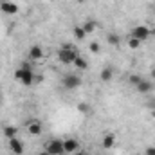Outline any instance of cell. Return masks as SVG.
<instances>
[{
	"mask_svg": "<svg viewBox=\"0 0 155 155\" xmlns=\"http://www.w3.org/2000/svg\"><path fill=\"white\" fill-rule=\"evenodd\" d=\"M15 79H16L18 83H22V85H25V87L33 85V83H35V72H33V67H31L27 61L22 63V65L15 71Z\"/></svg>",
	"mask_w": 155,
	"mask_h": 155,
	"instance_id": "6da1fadb",
	"label": "cell"
},
{
	"mask_svg": "<svg viewBox=\"0 0 155 155\" xmlns=\"http://www.w3.org/2000/svg\"><path fill=\"white\" fill-rule=\"evenodd\" d=\"M78 56H79V51L76 49V45H72V43H63L58 49V60L61 63H65V65L74 63V60H76Z\"/></svg>",
	"mask_w": 155,
	"mask_h": 155,
	"instance_id": "7a4b0ae2",
	"label": "cell"
},
{
	"mask_svg": "<svg viewBox=\"0 0 155 155\" xmlns=\"http://www.w3.org/2000/svg\"><path fill=\"white\" fill-rule=\"evenodd\" d=\"M130 36H134V38H137L139 41H146V40L152 36V29L148 27V25H135L134 29H132V33H130Z\"/></svg>",
	"mask_w": 155,
	"mask_h": 155,
	"instance_id": "3957f363",
	"label": "cell"
},
{
	"mask_svg": "<svg viewBox=\"0 0 155 155\" xmlns=\"http://www.w3.org/2000/svg\"><path fill=\"white\" fill-rule=\"evenodd\" d=\"M61 85L65 90H76L78 87H81V78L78 74H67L61 79Z\"/></svg>",
	"mask_w": 155,
	"mask_h": 155,
	"instance_id": "277c9868",
	"label": "cell"
},
{
	"mask_svg": "<svg viewBox=\"0 0 155 155\" xmlns=\"http://www.w3.org/2000/svg\"><path fill=\"white\" fill-rule=\"evenodd\" d=\"M45 150L51 155H61L63 153V139H51L45 144Z\"/></svg>",
	"mask_w": 155,
	"mask_h": 155,
	"instance_id": "5b68a950",
	"label": "cell"
},
{
	"mask_svg": "<svg viewBox=\"0 0 155 155\" xmlns=\"http://www.w3.org/2000/svg\"><path fill=\"white\" fill-rule=\"evenodd\" d=\"M79 150V141L74 139V137H67L63 139V153H76Z\"/></svg>",
	"mask_w": 155,
	"mask_h": 155,
	"instance_id": "8992f818",
	"label": "cell"
},
{
	"mask_svg": "<svg viewBox=\"0 0 155 155\" xmlns=\"http://www.w3.org/2000/svg\"><path fill=\"white\" fill-rule=\"evenodd\" d=\"M27 132H29L31 135H41L43 126H41V123H40L38 119H31V121L27 123Z\"/></svg>",
	"mask_w": 155,
	"mask_h": 155,
	"instance_id": "52a82bcc",
	"label": "cell"
},
{
	"mask_svg": "<svg viewBox=\"0 0 155 155\" xmlns=\"http://www.w3.org/2000/svg\"><path fill=\"white\" fill-rule=\"evenodd\" d=\"M152 88H153V85H152V81L146 79V78H141V81L135 85V90H137L139 94H148Z\"/></svg>",
	"mask_w": 155,
	"mask_h": 155,
	"instance_id": "ba28073f",
	"label": "cell"
},
{
	"mask_svg": "<svg viewBox=\"0 0 155 155\" xmlns=\"http://www.w3.org/2000/svg\"><path fill=\"white\" fill-rule=\"evenodd\" d=\"M9 150H11L15 155H22V153H24V143H22L18 137L9 139Z\"/></svg>",
	"mask_w": 155,
	"mask_h": 155,
	"instance_id": "9c48e42d",
	"label": "cell"
},
{
	"mask_svg": "<svg viewBox=\"0 0 155 155\" xmlns=\"http://www.w3.org/2000/svg\"><path fill=\"white\" fill-rule=\"evenodd\" d=\"M0 9H2L5 15H16V13H18V5H16L15 2H9V0L2 2V4H0Z\"/></svg>",
	"mask_w": 155,
	"mask_h": 155,
	"instance_id": "30bf717a",
	"label": "cell"
},
{
	"mask_svg": "<svg viewBox=\"0 0 155 155\" xmlns=\"http://www.w3.org/2000/svg\"><path fill=\"white\" fill-rule=\"evenodd\" d=\"M43 58V51H41V47L40 45H33L31 49H29V60H33V61H40Z\"/></svg>",
	"mask_w": 155,
	"mask_h": 155,
	"instance_id": "8fae6325",
	"label": "cell"
},
{
	"mask_svg": "<svg viewBox=\"0 0 155 155\" xmlns=\"http://www.w3.org/2000/svg\"><path fill=\"white\" fill-rule=\"evenodd\" d=\"M83 29H85V33L87 35H92L96 29H97V24H96V20H92V18H88V20H85V24L81 25Z\"/></svg>",
	"mask_w": 155,
	"mask_h": 155,
	"instance_id": "7c38bea8",
	"label": "cell"
},
{
	"mask_svg": "<svg viewBox=\"0 0 155 155\" xmlns=\"http://www.w3.org/2000/svg\"><path fill=\"white\" fill-rule=\"evenodd\" d=\"M4 135H5L7 139H15V137L18 135V128L13 126V124H5V126H4Z\"/></svg>",
	"mask_w": 155,
	"mask_h": 155,
	"instance_id": "4fadbf2b",
	"label": "cell"
},
{
	"mask_svg": "<svg viewBox=\"0 0 155 155\" xmlns=\"http://www.w3.org/2000/svg\"><path fill=\"white\" fill-rule=\"evenodd\" d=\"M114 144H116V135H114V134H107V135L103 137V148H105V150H110Z\"/></svg>",
	"mask_w": 155,
	"mask_h": 155,
	"instance_id": "5bb4252c",
	"label": "cell"
},
{
	"mask_svg": "<svg viewBox=\"0 0 155 155\" xmlns=\"http://www.w3.org/2000/svg\"><path fill=\"white\" fill-rule=\"evenodd\" d=\"M101 81H112V78H114V71H112V67H105L103 71H101Z\"/></svg>",
	"mask_w": 155,
	"mask_h": 155,
	"instance_id": "9a60e30c",
	"label": "cell"
},
{
	"mask_svg": "<svg viewBox=\"0 0 155 155\" xmlns=\"http://www.w3.org/2000/svg\"><path fill=\"white\" fill-rule=\"evenodd\" d=\"M72 65H76L79 71H87V69H88V63H87V60H85L81 54H79L76 60H74V63H72Z\"/></svg>",
	"mask_w": 155,
	"mask_h": 155,
	"instance_id": "2e32d148",
	"label": "cell"
},
{
	"mask_svg": "<svg viewBox=\"0 0 155 155\" xmlns=\"http://www.w3.org/2000/svg\"><path fill=\"white\" fill-rule=\"evenodd\" d=\"M107 41H108L110 45H119V43H121V38H119L117 35H114V33H110V35H107Z\"/></svg>",
	"mask_w": 155,
	"mask_h": 155,
	"instance_id": "e0dca14e",
	"label": "cell"
},
{
	"mask_svg": "<svg viewBox=\"0 0 155 155\" xmlns=\"http://www.w3.org/2000/svg\"><path fill=\"white\" fill-rule=\"evenodd\" d=\"M141 43H143V41H139L137 38L128 36V47H130V49H139V47H141Z\"/></svg>",
	"mask_w": 155,
	"mask_h": 155,
	"instance_id": "ac0fdd59",
	"label": "cell"
},
{
	"mask_svg": "<svg viewBox=\"0 0 155 155\" xmlns=\"http://www.w3.org/2000/svg\"><path fill=\"white\" fill-rule=\"evenodd\" d=\"M74 36H76L78 40H83V38H87V33H85V29L79 25V27H74Z\"/></svg>",
	"mask_w": 155,
	"mask_h": 155,
	"instance_id": "d6986e66",
	"label": "cell"
},
{
	"mask_svg": "<svg viewBox=\"0 0 155 155\" xmlns=\"http://www.w3.org/2000/svg\"><path fill=\"white\" fill-rule=\"evenodd\" d=\"M90 51H92L94 54H97V52L101 51V49H99V43H97V41H92V43H90Z\"/></svg>",
	"mask_w": 155,
	"mask_h": 155,
	"instance_id": "ffe728a7",
	"label": "cell"
},
{
	"mask_svg": "<svg viewBox=\"0 0 155 155\" xmlns=\"http://www.w3.org/2000/svg\"><path fill=\"white\" fill-rule=\"evenodd\" d=\"M139 81H141V76H137V74H134V76H130V83H132L134 87H135V85H137Z\"/></svg>",
	"mask_w": 155,
	"mask_h": 155,
	"instance_id": "44dd1931",
	"label": "cell"
},
{
	"mask_svg": "<svg viewBox=\"0 0 155 155\" xmlns=\"http://www.w3.org/2000/svg\"><path fill=\"white\" fill-rule=\"evenodd\" d=\"M144 155H155V146H148L146 152H144Z\"/></svg>",
	"mask_w": 155,
	"mask_h": 155,
	"instance_id": "7402d4cb",
	"label": "cell"
},
{
	"mask_svg": "<svg viewBox=\"0 0 155 155\" xmlns=\"http://www.w3.org/2000/svg\"><path fill=\"white\" fill-rule=\"evenodd\" d=\"M36 155H51V153H49V152H47V150L43 148V150H40V152H38V153H36Z\"/></svg>",
	"mask_w": 155,
	"mask_h": 155,
	"instance_id": "603a6c76",
	"label": "cell"
},
{
	"mask_svg": "<svg viewBox=\"0 0 155 155\" xmlns=\"http://www.w3.org/2000/svg\"><path fill=\"white\" fill-rule=\"evenodd\" d=\"M150 78H152V79H155V69H152V71H150Z\"/></svg>",
	"mask_w": 155,
	"mask_h": 155,
	"instance_id": "cb8c5ba5",
	"label": "cell"
},
{
	"mask_svg": "<svg viewBox=\"0 0 155 155\" xmlns=\"http://www.w3.org/2000/svg\"><path fill=\"white\" fill-rule=\"evenodd\" d=\"M72 155H88V153H85V152H81V150H78L76 153H72Z\"/></svg>",
	"mask_w": 155,
	"mask_h": 155,
	"instance_id": "d4e9b609",
	"label": "cell"
},
{
	"mask_svg": "<svg viewBox=\"0 0 155 155\" xmlns=\"http://www.w3.org/2000/svg\"><path fill=\"white\" fill-rule=\"evenodd\" d=\"M2 101H4V97H2V94H0V105H2Z\"/></svg>",
	"mask_w": 155,
	"mask_h": 155,
	"instance_id": "484cf974",
	"label": "cell"
},
{
	"mask_svg": "<svg viewBox=\"0 0 155 155\" xmlns=\"http://www.w3.org/2000/svg\"><path fill=\"white\" fill-rule=\"evenodd\" d=\"M152 35H155V29H152Z\"/></svg>",
	"mask_w": 155,
	"mask_h": 155,
	"instance_id": "4316f807",
	"label": "cell"
},
{
	"mask_svg": "<svg viewBox=\"0 0 155 155\" xmlns=\"http://www.w3.org/2000/svg\"><path fill=\"white\" fill-rule=\"evenodd\" d=\"M78 2H85V0H78Z\"/></svg>",
	"mask_w": 155,
	"mask_h": 155,
	"instance_id": "83f0119b",
	"label": "cell"
}]
</instances>
